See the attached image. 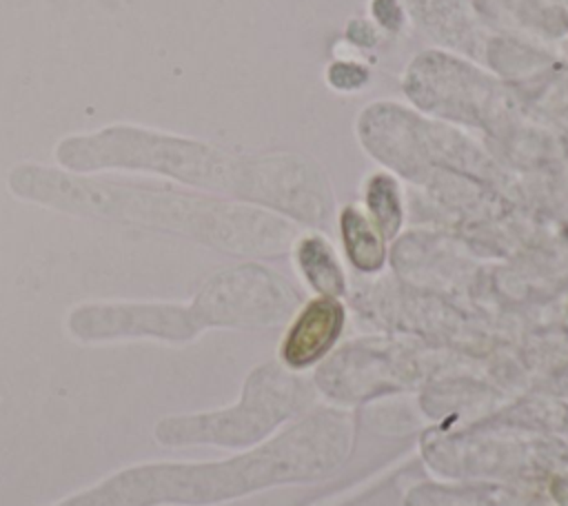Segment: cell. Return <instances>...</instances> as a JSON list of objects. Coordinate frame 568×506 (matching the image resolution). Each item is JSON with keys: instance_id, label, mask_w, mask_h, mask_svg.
<instances>
[{"instance_id": "cell-1", "label": "cell", "mask_w": 568, "mask_h": 506, "mask_svg": "<svg viewBox=\"0 0 568 506\" xmlns=\"http://www.w3.org/2000/svg\"><path fill=\"white\" fill-rule=\"evenodd\" d=\"M264 455L215 464L146 462L135 464L53 506H160L206 504L251 486Z\"/></svg>"}, {"instance_id": "cell-2", "label": "cell", "mask_w": 568, "mask_h": 506, "mask_svg": "<svg viewBox=\"0 0 568 506\" xmlns=\"http://www.w3.org/2000/svg\"><path fill=\"white\" fill-rule=\"evenodd\" d=\"M67 328L78 342L166 340L186 342L202 328L191 308L158 302H91L75 306Z\"/></svg>"}, {"instance_id": "cell-3", "label": "cell", "mask_w": 568, "mask_h": 506, "mask_svg": "<svg viewBox=\"0 0 568 506\" xmlns=\"http://www.w3.org/2000/svg\"><path fill=\"white\" fill-rule=\"evenodd\" d=\"M268 382V371H257L246 382L244 397L233 408L195 415H169L155 424L153 435L162 446L248 444L268 431L273 422L282 419V411L271 408Z\"/></svg>"}, {"instance_id": "cell-4", "label": "cell", "mask_w": 568, "mask_h": 506, "mask_svg": "<svg viewBox=\"0 0 568 506\" xmlns=\"http://www.w3.org/2000/svg\"><path fill=\"white\" fill-rule=\"evenodd\" d=\"M344 324V311L333 297L311 302L293 324L282 355L291 366H306L322 357Z\"/></svg>"}, {"instance_id": "cell-5", "label": "cell", "mask_w": 568, "mask_h": 506, "mask_svg": "<svg viewBox=\"0 0 568 506\" xmlns=\"http://www.w3.org/2000/svg\"><path fill=\"white\" fill-rule=\"evenodd\" d=\"M342 233H344L348 257L357 269L375 271L382 266L384 244L362 213H357L355 209H346L342 213Z\"/></svg>"}, {"instance_id": "cell-6", "label": "cell", "mask_w": 568, "mask_h": 506, "mask_svg": "<svg viewBox=\"0 0 568 506\" xmlns=\"http://www.w3.org/2000/svg\"><path fill=\"white\" fill-rule=\"evenodd\" d=\"M300 264L308 277V282L322 291L326 297L344 293V277L342 271L331 253V249L317 240H304L300 246Z\"/></svg>"}, {"instance_id": "cell-7", "label": "cell", "mask_w": 568, "mask_h": 506, "mask_svg": "<svg viewBox=\"0 0 568 506\" xmlns=\"http://www.w3.org/2000/svg\"><path fill=\"white\" fill-rule=\"evenodd\" d=\"M368 209L375 217V224L382 235L390 237L399 229L402 222V209L395 182L390 178L377 175L368 184Z\"/></svg>"}]
</instances>
